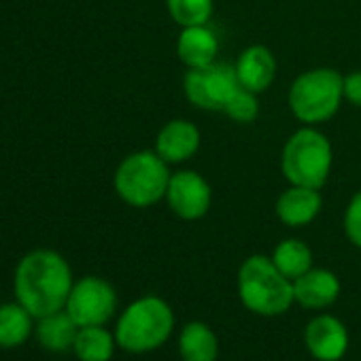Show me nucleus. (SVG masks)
I'll use <instances>...</instances> for the list:
<instances>
[{
	"instance_id": "f257e3e1",
	"label": "nucleus",
	"mask_w": 361,
	"mask_h": 361,
	"mask_svg": "<svg viewBox=\"0 0 361 361\" xmlns=\"http://www.w3.org/2000/svg\"><path fill=\"white\" fill-rule=\"evenodd\" d=\"M75 281L68 262L51 249L26 253L13 276L16 300L35 317H47L66 306Z\"/></svg>"
},
{
	"instance_id": "f03ea898",
	"label": "nucleus",
	"mask_w": 361,
	"mask_h": 361,
	"mask_svg": "<svg viewBox=\"0 0 361 361\" xmlns=\"http://www.w3.org/2000/svg\"><path fill=\"white\" fill-rule=\"evenodd\" d=\"M238 291L243 304L262 317L283 314L293 302V281H289L266 255L249 257L238 272Z\"/></svg>"
},
{
	"instance_id": "7ed1b4c3",
	"label": "nucleus",
	"mask_w": 361,
	"mask_h": 361,
	"mask_svg": "<svg viewBox=\"0 0 361 361\" xmlns=\"http://www.w3.org/2000/svg\"><path fill=\"white\" fill-rule=\"evenodd\" d=\"M172 327V308L164 300L147 295L132 302L121 312L115 327V340L128 353H149L170 338Z\"/></svg>"
},
{
	"instance_id": "20e7f679",
	"label": "nucleus",
	"mask_w": 361,
	"mask_h": 361,
	"mask_svg": "<svg viewBox=\"0 0 361 361\" xmlns=\"http://www.w3.org/2000/svg\"><path fill=\"white\" fill-rule=\"evenodd\" d=\"M170 176L168 161L155 151H136L119 164L115 172V192L126 204L147 209L166 196Z\"/></svg>"
},
{
	"instance_id": "39448f33",
	"label": "nucleus",
	"mask_w": 361,
	"mask_h": 361,
	"mask_svg": "<svg viewBox=\"0 0 361 361\" xmlns=\"http://www.w3.org/2000/svg\"><path fill=\"white\" fill-rule=\"evenodd\" d=\"M344 98V77L334 68H314L300 75L289 90L291 113L312 126L336 115Z\"/></svg>"
},
{
	"instance_id": "423d86ee",
	"label": "nucleus",
	"mask_w": 361,
	"mask_h": 361,
	"mask_svg": "<svg viewBox=\"0 0 361 361\" xmlns=\"http://www.w3.org/2000/svg\"><path fill=\"white\" fill-rule=\"evenodd\" d=\"M283 174L291 185L321 190L331 170V145L312 130H298L283 149Z\"/></svg>"
},
{
	"instance_id": "0eeeda50",
	"label": "nucleus",
	"mask_w": 361,
	"mask_h": 361,
	"mask_svg": "<svg viewBox=\"0 0 361 361\" xmlns=\"http://www.w3.org/2000/svg\"><path fill=\"white\" fill-rule=\"evenodd\" d=\"M117 308V293L109 281L100 276H83L75 281L64 310L79 327L104 325L113 319Z\"/></svg>"
},
{
	"instance_id": "6e6552de",
	"label": "nucleus",
	"mask_w": 361,
	"mask_h": 361,
	"mask_svg": "<svg viewBox=\"0 0 361 361\" xmlns=\"http://www.w3.org/2000/svg\"><path fill=\"white\" fill-rule=\"evenodd\" d=\"M238 85L236 68L215 62L202 68H190L183 79V90L190 102L207 111H224L228 98Z\"/></svg>"
},
{
	"instance_id": "1a4fd4ad",
	"label": "nucleus",
	"mask_w": 361,
	"mask_h": 361,
	"mask_svg": "<svg viewBox=\"0 0 361 361\" xmlns=\"http://www.w3.org/2000/svg\"><path fill=\"white\" fill-rule=\"evenodd\" d=\"M166 200L180 219H200L211 209V185L194 170H178L170 176Z\"/></svg>"
},
{
	"instance_id": "9d476101",
	"label": "nucleus",
	"mask_w": 361,
	"mask_h": 361,
	"mask_svg": "<svg viewBox=\"0 0 361 361\" xmlns=\"http://www.w3.org/2000/svg\"><path fill=\"white\" fill-rule=\"evenodd\" d=\"M306 346L319 361H338L348 348L346 327L329 314L314 317L304 331Z\"/></svg>"
},
{
	"instance_id": "9b49d317",
	"label": "nucleus",
	"mask_w": 361,
	"mask_h": 361,
	"mask_svg": "<svg viewBox=\"0 0 361 361\" xmlns=\"http://www.w3.org/2000/svg\"><path fill=\"white\" fill-rule=\"evenodd\" d=\"M198 147L200 132L192 121L185 119L168 121L155 138V153L168 164H178L194 157Z\"/></svg>"
},
{
	"instance_id": "f8f14e48",
	"label": "nucleus",
	"mask_w": 361,
	"mask_h": 361,
	"mask_svg": "<svg viewBox=\"0 0 361 361\" xmlns=\"http://www.w3.org/2000/svg\"><path fill=\"white\" fill-rule=\"evenodd\" d=\"M236 77L243 87L259 94L270 87L276 75V60L274 54L264 45H253L245 49L236 62Z\"/></svg>"
},
{
	"instance_id": "ddd939ff",
	"label": "nucleus",
	"mask_w": 361,
	"mask_h": 361,
	"mask_svg": "<svg viewBox=\"0 0 361 361\" xmlns=\"http://www.w3.org/2000/svg\"><path fill=\"white\" fill-rule=\"evenodd\" d=\"M321 211V194L314 188L291 185L276 202L279 219L289 228L308 226Z\"/></svg>"
},
{
	"instance_id": "4468645a",
	"label": "nucleus",
	"mask_w": 361,
	"mask_h": 361,
	"mask_svg": "<svg viewBox=\"0 0 361 361\" xmlns=\"http://www.w3.org/2000/svg\"><path fill=\"white\" fill-rule=\"evenodd\" d=\"M217 51H219V41L207 24L183 28L176 43V54L188 68H202L213 64Z\"/></svg>"
},
{
	"instance_id": "2eb2a0df",
	"label": "nucleus",
	"mask_w": 361,
	"mask_h": 361,
	"mask_svg": "<svg viewBox=\"0 0 361 361\" xmlns=\"http://www.w3.org/2000/svg\"><path fill=\"white\" fill-rule=\"evenodd\" d=\"M293 293L295 302H300L304 308H325L336 302L340 293V281L329 270L310 268L306 274L293 281Z\"/></svg>"
},
{
	"instance_id": "dca6fc26",
	"label": "nucleus",
	"mask_w": 361,
	"mask_h": 361,
	"mask_svg": "<svg viewBox=\"0 0 361 361\" xmlns=\"http://www.w3.org/2000/svg\"><path fill=\"white\" fill-rule=\"evenodd\" d=\"M77 334H79V325L75 323V319L64 308L58 312H51L47 317L37 319L35 336H37L39 344L49 353L73 350Z\"/></svg>"
},
{
	"instance_id": "f3484780",
	"label": "nucleus",
	"mask_w": 361,
	"mask_h": 361,
	"mask_svg": "<svg viewBox=\"0 0 361 361\" xmlns=\"http://www.w3.org/2000/svg\"><path fill=\"white\" fill-rule=\"evenodd\" d=\"M35 321L20 302L0 304V348L22 346L32 336Z\"/></svg>"
},
{
	"instance_id": "a211bd4d",
	"label": "nucleus",
	"mask_w": 361,
	"mask_h": 361,
	"mask_svg": "<svg viewBox=\"0 0 361 361\" xmlns=\"http://www.w3.org/2000/svg\"><path fill=\"white\" fill-rule=\"evenodd\" d=\"M178 350L183 361H215L219 342L209 325L194 321L183 327V334L178 338Z\"/></svg>"
},
{
	"instance_id": "6ab92c4d",
	"label": "nucleus",
	"mask_w": 361,
	"mask_h": 361,
	"mask_svg": "<svg viewBox=\"0 0 361 361\" xmlns=\"http://www.w3.org/2000/svg\"><path fill=\"white\" fill-rule=\"evenodd\" d=\"M115 336L104 329V325L79 327L73 353L79 361H111L115 350Z\"/></svg>"
},
{
	"instance_id": "aec40b11",
	"label": "nucleus",
	"mask_w": 361,
	"mask_h": 361,
	"mask_svg": "<svg viewBox=\"0 0 361 361\" xmlns=\"http://www.w3.org/2000/svg\"><path fill=\"white\" fill-rule=\"evenodd\" d=\"M272 262L289 281H295L312 268V253L302 240L287 238L274 249Z\"/></svg>"
},
{
	"instance_id": "412c9836",
	"label": "nucleus",
	"mask_w": 361,
	"mask_h": 361,
	"mask_svg": "<svg viewBox=\"0 0 361 361\" xmlns=\"http://www.w3.org/2000/svg\"><path fill=\"white\" fill-rule=\"evenodd\" d=\"M170 18L178 26H202L213 16V0H166Z\"/></svg>"
},
{
	"instance_id": "4be33fe9",
	"label": "nucleus",
	"mask_w": 361,
	"mask_h": 361,
	"mask_svg": "<svg viewBox=\"0 0 361 361\" xmlns=\"http://www.w3.org/2000/svg\"><path fill=\"white\" fill-rule=\"evenodd\" d=\"M224 111L238 123H251L257 113H259V104H257V94L238 85L234 90V94L228 98Z\"/></svg>"
},
{
	"instance_id": "5701e85b",
	"label": "nucleus",
	"mask_w": 361,
	"mask_h": 361,
	"mask_svg": "<svg viewBox=\"0 0 361 361\" xmlns=\"http://www.w3.org/2000/svg\"><path fill=\"white\" fill-rule=\"evenodd\" d=\"M344 230L348 240L361 249V192L353 196L344 213Z\"/></svg>"
},
{
	"instance_id": "b1692460",
	"label": "nucleus",
	"mask_w": 361,
	"mask_h": 361,
	"mask_svg": "<svg viewBox=\"0 0 361 361\" xmlns=\"http://www.w3.org/2000/svg\"><path fill=\"white\" fill-rule=\"evenodd\" d=\"M344 98L350 104L361 106V71H355L344 77Z\"/></svg>"
}]
</instances>
